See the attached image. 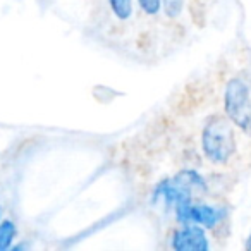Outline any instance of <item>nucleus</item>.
I'll return each mask as SVG.
<instances>
[{"mask_svg":"<svg viewBox=\"0 0 251 251\" xmlns=\"http://www.w3.org/2000/svg\"><path fill=\"white\" fill-rule=\"evenodd\" d=\"M138 4L143 9L145 14H148V16L158 14L162 9V0H138Z\"/></svg>","mask_w":251,"mask_h":251,"instance_id":"1a4fd4ad","label":"nucleus"},{"mask_svg":"<svg viewBox=\"0 0 251 251\" xmlns=\"http://www.w3.org/2000/svg\"><path fill=\"white\" fill-rule=\"evenodd\" d=\"M246 248L251 251V234H250V237H248V241H246Z\"/></svg>","mask_w":251,"mask_h":251,"instance_id":"9d476101","label":"nucleus"},{"mask_svg":"<svg viewBox=\"0 0 251 251\" xmlns=\"http://www.w3.org/2000/svg\"><path fill=\"white\" fill-rule=\"evenodd\" d=\"M176 217L182 226L184 224H198L205 229H213L217 224L222 222V219L226 217V210L205 205V203L188 201L176 206Z\"/></svg>","mask_w":251,"mask_h":251,"instance_id":"7ed1b4c3","label":"nucleus"},{"mask_svg":"<svg viewBox=\"0 0 251 251\" xmlns=\"http://www.w3.org/2000/svg\"><path fill=\"white\" fill-rule=\"evenodd\" d=\"M172 181L189 196V198H195V196L205 195L208 186L206 181L200 172H196L195 169H184V171L177 172V174L172 177Z\"/></svg>","mask_w":251,"mask_h":251,"instance_id":"39448f33","label":"nucleus"},{"mask_svg":"<svg viewBox=\"0 0 251 251\" xmlns=\"http://www.w3.org/2000/svg\"><path fill=\"white\" fill-rule=\"evenodd\" d=\"M108 4L115 18L121 21H126L133 16V0H108Z\"/></svg>","mask_w":251,"mask_h":251,"instance_id":"0eeeda50","label":"nucleus"},{"mask_svg":"<svg viewBox=\"0 0 251 251\" xmlns=\"http://www.w3.org/2000/svg\"><path fill=\"white\" fill-rule=\"evenodd\" d=\"M171 244L176 251H206L210 248L205 227L198 224H184L181 229L174 230Z\"/></svg>","mask_w":251,"mask_h":251,"instance_id":"20e7f679","label":"nucleus"},{"mask_svg":"<svg viewBox=\"0 0 251 251\" xmlns=\"http://www.w3.org/2000/svg\"><path fill=\"white\" fill-rule=\"evenodd\" d=\"M224 110L236 127L251 136V93L246 81L232 77L224 91Z\"/></svg>","mask_w":251,"mask_h":251,"instance_id":"f03ea898","label":"nucleus"},{"mask_svg":"<svg viewBox=\"0 0 251 251\" xmlns=\"http://www.w3.org/2000/svg\"><path fill=\"white\" fill-rule=\"evenodd\" d=\"M227 115H212L201 133V148L212 164L224 165L236 153V134Z\"/></svg>","mask_w":251,"mask_h":251,"instance_id":"f257e3e1","label":"nucleus"},{"mask_svg":"<svg viewBox=\"0 0 251 251\" xmlns=\"http://www.w3.org/2000/svg\"><path fill=\"white\" fill-rule=\"evenodd\" d=\"M14 237H16V224L12 220L0 222V251L9 250Z\"/></svg>","mask_w":251,"mask_h":251,"instance_id":"423d86ee","label":"nucleus"},{"mask_svg":"<svg viewBox=\"0 0 251 251\" xmlns=\"http://www.w3.org/2000/svg\"><path fill=\"white\" fill-rule=\"evenodd\" d=\"M162 7L169 18H177L182 11V0H162Z\"/></svg>","mask_w":251,"mask_h":251,"instance_id":"6e6552de","label":"nucleus"}]
</instances>
